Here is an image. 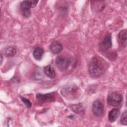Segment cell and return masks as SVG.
<instances>
[{
  "label": "cell",
  "mask_w": 127,
  "mask_h": 127,
  "mask_svg": "<svg viewBox=\"0 0 127 127\" xmlns=\"http://www.w3.org/2000/svg\"><path fill=\"white\" fill-rule=\"evenodd\" d=\"M45 74L50 78H54L56 76V73L54 68L50 65L45 66L43 69Z\"/></svg>",
  "instance_id": "7c38bea8"
},
{
  "label": "cell",
  "mask_w": 127,
  "mask_h": 127,
  "mask_svg": "<svg viewBox=\"0 0 127 127\" xmlns=\"http://www.w3.org/2000/svg\"><path fill=\"white\" fill-rule=\"evenodd\" d=\"M92 111L95 116L100 117L102 116L104 114V105L100 101L97 100L95 101L92 104Z\"/></svg>",
  "instance_id": "8992f818"
},
{
  "label": "cell",
  "mask_w": 127,
  "mask_h": 127,
  "mask_svg": "<svg viewBox=\"0 0 127 127\" xmlns=\"http://www.w3.org/2000/svg\"><path fill=\"white\" fill-rule=\"evenodd\" d=\"M95 5H97L96 6H93V8L95 9V10L97 11H101L105 8V4L103 1H92Z\"/></svg>",
  "instance_id": "2e32d148"
},
{
  "label": "cell",
  "mask_w": 127,
  "mask_h": 127,
  "mask_svg": "<svg viewBox=\"0 0 127 127\" xmlns=\"http://www.w3.org/2000/svg\"><path fill=\"white\" fill-rule=\"evenodd\" d=\"M44 53V50L43 48L37 47L35 48L33 52V56L35 59L37 61H40L42 60L43 54Z\"/></svg>",
  "instance_id": "5bb4252c"
},
{
  "label": "cell",
  "mask_w": 127,
  "mask_h": 127,
  "mask_svg": "<svg viewBox=\"0 0 127 127\" xmlns=\"http://www.w3.org/2000/svg\"><path fill=\"white\" fill-rule=\"evenodd\" d=\"M55 62L58 68L62 71L66 70L68 68L71 63L69 58L62 56L57 57Z\"/></svg>",
  "instance_id": "277c9868"
},
{
  "label": "cell",
  "mask_w": 127,
  "mask_h": 127,
  "mask_svg": "<svg viewBox=\"0 0 127 127\" xmlns=\"http://www.w3.org/2000/svg\"><path fill=\"white\" fill-rule=\"evenodd\" d=\"M121 123L122 125H127V111L125 110L122 114L121 117Z\"/></svg>",
  "instance_id": "e0dca14e"
},
{
  "label": "cell",
  "mask_w": 127,
  "mask_h": 127,
  "mask_svg": "<svg viewBox=\"0 0 127 127\" xmlns=\"http://www.w3.org/2000/svg\"><path fill=\"white\" fill-rule=\"evenodd\" d=\"M127 33L126 29L121 30L118 34V40L119 43L125 47L127 46Z\"/></svg>",
  "instance_id": "8fae6325"
},
{
  "label": "cell",
  "mask_w": 127,
  "mask_h": 127,
  "mask_svg": "<svg viewBox=\"0 0 127 127\" xmlns=\"http://www.w3.org/2000/svg\"><path fill=\"white\" fill-rule=\"evenodd\" d=\"M112 37L111 34L105 36L99 44V50L100 52L105 53L112 46Z\"/></svg>",
  "instance_id": "5b68a950"
},
{
  "label": "cell",
  "mask_w": 127,
  "mask_h": 127,
  "mask_svg": "<svg viewBox=\"0 0 127 127\" xmlns=\"http://www.w3.org/2000/svg\"><path fill=\"white\" fill-rule=\"evenodd\" d=\"M21 98V101L23 102V103L28 107V108H30L32 106V103H31V102L27 98H25V97H23L20 96V97Z\"/></svg>",
  "instance_id": "ac0fdd59"
},
{
  "label": "cell",
  "mask_w": 127,
  "mask_h": 127,
  "mask_svg": "<svg viewBox=\"0 0 127 127\" xmlns=\"http://www.w3.org/2000/svg\"><path fill=\"white\" fill-rule=\"evenodd\" d=\"M71 109L74 113L77 114L82 115L84 114V112H85L84 108L83 106L80 103L71 105Z\"/></svg>",
  "instance_id": "9a60e30c"
},
{
  "label": "cell",
  "mask_w": 127,
  "mask_h": 127,
  "mask_svg": "<svg viewBox=\"0 0 127 127\" xmlns=\"http://www.w3.org/2000/svg\"><path fill=\"white\" fill-rule=\"evenodd\" d=\"M120 115V111L117 108H113L109 113L108 119L111 122H114L116 121Z\"/></svg>",
  "instance_id": "4fadbf2b"
},
{
  "label": "cell",
  "mask_w": 127,
  "mask_h": 127,
  "mask_svg": "<svg viewBox=\"0 0 127 127\" xmlns=\"http://www.w3.org/2000/svg\"><path fill=\"white\" fill-rule=\"evenodd\" d=\"M49 48L51 52L54 54H60L63 50L62 44L58 41L53 42L51 44Z\"/></svg>",
  "instance_id": "9c48e42d"
},
{
  "label": "cell",
  "mask_w": 127,
  "mask_h": 127,
  "mask_svg": "<svg viewBox=\"0 0 127 127\" xmlns=\"http://www.w3.org/2000/svg\"><path fill=\"white\" fill-rule=\"evenodd\" d=\"M38 0H24L20 4V10L21 14L25 17H29L31 14V8L35 7L37 3Z\"/></svg>",
  "instance_id": "7a4b0ae2"
},
{
  "label": "cell",
  "mask_w": 127,
  "mask_h": 127,
  "mask_svg": "<svg viewBox=\"0 0 127 127\" xmlns=\"http://www.w3.org/2000/svg\"><path fill=\"white\" fill-rule=\"evenodd\" d=\"M122 100V95L117 92L110 93L107 96V102L108 104L113 107L118 106L120 105Z\"/></svg>",
  "instance_id": "3957f363"
},
{
  "label": "cell",
  "mask_w": 127,
  "mask_h": 127,
  "mask_svg": "<svg viewBox=\"0 0 127 127\" xmlns=\"http://www.w3.org/2000/svg\"><path fill=\"white\" fill-rule=\"evenodd\" d=\"M54 93H50L48 94H41L38 93L36 95V98L38 100L41 102H51L54 100Z\"/></svg>",
  "instance_id": "ba28073f"
},
{
  "label": "cell",
  "mask_w": 127,
  "mask_h": 127,
  "mask_svg": "<svg viewBox=\"0 0 127 127\" xmlns=\"http://www.w3.org/2000/svg\"><path fill=\"white\" fill-rule=\"evenodd\" d=\"M2 55H0V63H2Z\"/></svg>",
  "instance_id": "d6986e66"
},
{
  "label": "cell",
  "mask_w": 127,
  "mask_h": 127,
  "mask_svg": "<svg viewBox=\"0 0 127 127\" xmlns=\"http://www.w3.org/2000/svg\"><path fill=\"white\" fill-rule=\"evenodd\" d=\"M16 54V49L11 46H9L3 49L2 51V54L6 57L11 58L14 57Z\"/></svg>",
  "instance_id": "30bf717a"
},
{
  "label": "cell",
  "mask_w": 127,
  "mask_h": 127,
  "mask_svg": "<svg viewBox=\"0 0 127 127\" xmlns=\"http://www.w3.org/2000/svg\"><path fill=\"white\" fill-rule=\"evenodd\" d=\"M77 87L75 85H68L63 88L61 93L63 96L68 97L73 96L76 93Z\"/></svg>",
  "instance_id": "52a82bcc"
},
{
  "label": "cell",
  "mask_w": 127,
  "mask_h": 127,
  "mask_svg": "<svg viewBox=\"0 0 127 127\" xmlns=\"http://www.w3.org/2000/svg\"><path fill=\"white\" fill-rule=\"evenodd\" d=\"M106 62L101 58L94 57L88 64V70L90 76L99 78L105 73L106 69Z\"/></svg>",
  "instance_id": "6da1fadb"
}]
</instances>
